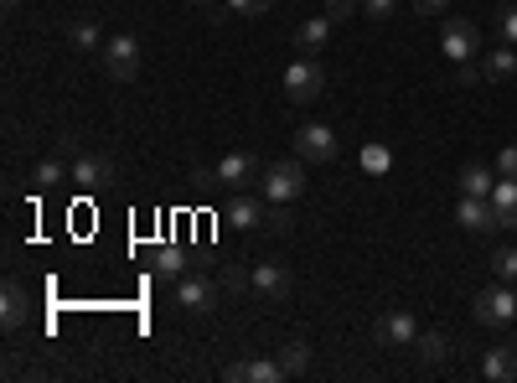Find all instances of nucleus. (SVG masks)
Listing matches in <instances>:
<instances>
[{
	"mask_svg": "<svg viewBox=\"0 0 517 383\" xmlns=\"http://www.w3.org/2000/svg\"><path fill=\"white\" fill-rule=\"evenodd\" d=\"M440 52L450 57V63H476V57H481V26L471 16H445Z\"/></svg>",
	"mask_w": 517,
	"mask_h": 383,
	"instance_id": "nucleus-1",
	"label": "nucleus"
},
{
	"mask_svg": "<svg viewBox=\"0 0 517 383\" xmlns=\"http://www.w3.org/2000/svg\"><path fill=\"white\" fill-rule=\"evenodd\" d=\"M471 316L481 321V327H512L517 321V285H507V280L486 285L476 296V306H471Z\"/></svg>",
	"mask_w": 517,
	"mask_h": 383,
	"instance_id": "nucleus-2",
	"label": "nucleus"
},
{
	"mask_svg": "<svg viewBox=\"0 0 517 383\" xmlns=\"http://www.w3.org/2000/svg\"><path fill=\"white\" fill-rule=\"evenodd\" d=\"M259 187H264V202H295L300 192H306V166L300 161H275V166H264L259 176Z\"/></svg>",
	"mask_w": 517,
	"mask_h": 383,
	"instance_id": "nucleus-3",
	"label": "nucleus"
},
{
	"mask_svg": "<svg viewBox=\"0 0 517 383\" xmlns=\"http://www.w3.org/2000/svg\"><path fill=\"white\" fill-rule=\"evenodd\" d=\"M326 88V68L316 63V57H295V63L285 68V99L290 104H316Z\"/></svg>",
	"mask_w": 517,
	"mask_h": 383,
	"instance_id": "nucleus-4",
	"label": "nucleus"
},
{
	"mask_svg": "<svg viewBox=\"0 0 517 383\" xmlns=\"http://www.w3.org/2000/svg\"><path fill=\"white\" fill-rule=\"evenodd\" d=\"M259 161L249 156V151H228L218 166H212V182H218V187H233V192H243V187H254L259 182Z\"/></svg>",
	"mask_w": 517,
	"mask_h": 383,
	"instance_id": "nucleus-5",
	"label": "nucleus"
},
{
	"mask_svg": "<svg viewBox=\"0 0 517 383\" xmlns=\"http://www.w3.org/2000/svg\"><path fill=\"white\" fill-rule=\"evenodd\" d=\"M104 68H109V78L130 83L140 73V42L135 37H109L104 42Z\"/></svg>",
	"mask_w": 517,
	"mask_h": 383,
	"instance_id": "nucleus-6",
	"label": "nucleus"
},
{
	"mask_svg": "<svg viewBox=\"0 0 517 383\" xmlns=\"http://www.w3.org/2000/svg\"><path fill=\"white\" fill-rule=\"evenodd\" d=\"M295 156L300 161H337V135H331V125H300L295 130Z\"/></svg>",
	"mask_w": 517,
	"mask_h": 383,
	"instance_id": "nucleus-7",
	"label": "nucleus"
},
{
	"mask_svg": "<svg viewBox=\"0 0 517 383\" xmlns=\"http://www.w3.org/2000/svg\"><path fill=\"white\" fill-rule=\"evenodd\" d=\"M228 383H280L285 378V363L280 358H238L223 368Z\"/></svg>",
	"mask_w": 517,
	"mask_h": 383,
	"instance_id": "nucleus-8",
	"label": "nucleus"
},
{
	"mask_svg": "<svg viewBox=\"0 0 517 383\" xmlns=\"http://www.w3.org/2000/svg\"><path fill=\"white\" fill-rule=\"evenodd\" d=\"M249 280H254V290L264 301H285L290 296V270L285 264H275V259H259L254 270H249Z\"/></svg>",
	"mask_w": 517,
	"mask_h": 383,
	"instance_id": "nucleus-9",
	"label": "nucleus"
},
{
	"mask_svg": "<svg viewBox=\"0 0 517 383\" xmlns=\"http://www.w3.org/2000/svg\"><path fill=\"white\" fill-rule=\"evenodd\" d=\"M373 337H378L383 347H414V337H419V321H414L409 311H388V316H378Z\"/></svg>",
	"mask_w": 517,
	"mask_h": 383,
	"instance_id": "nucleus-10",
	"label": "nucleus"
},
{
	"mask_svg": "<svg viewBox=\"0 0 517 383\" xmlns=\"http://www.w3.org/2000/svg\"><path fill=\"white\" fill-rule=\"evenodd\" d=\"M26 316H32V296H26V285L6 280V290H0V327H6V332H16Z\"/></svg>",
	"mask_w": 517,
	"mask_h": 383,
	"instance_id": "nucleus-11",
	"label": "nucleus"
},
{
	"mask_svg": "<svg viewBox=\"0 0 517 383\" xmlns=\"http://www.w3.org/2000/svg\"><path fill=\"white\" fill-rule=\"evenodd\" d=\"M481 378H486V383H512V378H517V347H512V342L486 347V358H481Z\"/></svg>",
	"mask_w": 517,
	"mask_h": 383,
	"instance_id": "nucleus-12",
	"label": "nucleus"
},
{
	"mask_svg": "<svg viewBox=\"0 0 517 383\" xmlns=\"http://www.w3.org/2000/svg\"><path fill=\"white\" fill-rule=\"evenodd\" d=\"M455 223H461L466 233L497 228V218H492V197H461V202H455Z\"/></svg>",
	"mask_w": 517,
	"mask_h": 383,
	"instance_id": "nucleus-13",
	"label": "nucleus"
},
{
	"mask_svg": "<svg viewBox=\"0 0 517 383\" xmlns=\"http://www.w3.org/2000/svg\"><path fill=\"white\" fill-rule=\"evenodd\" d=\"M176 306L192 311V316H207L212 306H218V290H212L207 280H181L176 285Z\"/></svg>",
	"mask_w": 517,
	"mask_h": 383,
	"instance_id": "nucleus-14",
	"label": "nucleus"
},
{
	"mask_svg": "<svg viewBox=\"0 0 517 383\" xmlns=\"http://www.w3.org/2000/svg\"><path fill=\"white\" fill-rule=\"evenodd\" d=\"M492 218H497V228H517V176H497V187H492Z\"/></svg>",
	"mask_w": 517,
	"mask_h": 383,
	"instance_id": "nucleus-15",
	"label": "nucleus"
},
{
	"mask_svg": "<svg viewBox=\"0 0 517 383\" xmlns=\"http://www.w3.org/2000/svg\"><path fill=\"white\" fill-rule=\"evenodd\" d=\"M223 218H228L233 228H269V208H264L259 197H243V192L228 202V213H223Z\"/></svg>",
	"mask_w": 517,
	"mask_h": 383,
	"instance_id": "nucleus-16",
	"label": "nucleus"
},
{
	"mask_svg": "<svg viewBox=\"0 0 517 383\" xmlns=\"http://www.w3.org/2000/svg\"><path fill=\"white\" fill-rule=\"evenodd\" d=\"M73 182L88 187V192L104 187V182H114V161H109V156H78V161H73Z\"/></svg>",
	"mask_w": 517,
	"mask_h": 383,
	"instance_id": "nucleus-17",
	"label": "nucleus"
},
{
	"mask_svg": "<svg viewBox=\"0 0 517 383\" xmlns=\"http://www.w3.org/2000/svg\"><path fill=\"white\" fill-rule=\"evenodd\" d=\"M331 32H337V21H331V16H311V21L295 26V47H300V52H321Z\"/></svg>",
	"mask_w": 517,
	"mask_h": 383,
	"instance_id": "nucleus-18",
	"label": "nucleus"
},
{
	"mask_svg": "<svg viewBox=\"0 0 517 383\" xmlns=\"http://www.w3.org/2000/svg\"><path fill=\"white\" fill-rule=\"evenodd\" d=\"M455 187H461V197H492V187H497V171H486V166H461V176H455Z\"/></svg>",
	"mask_w": 517,
	"mask_h": 383,
	"instance_id": "nucleus-19",
	"label": "nucleus"
},
{
	"mask_svg": "<svg viewBox=\"0 0 517 383\" xmlns=\"http://www.w3.org/2000/svg\"><path fill=\"white\" fill-rule=\"evenodd\" d=\"M481 73L492 78V83H507L517 73V47H492V52L481 57Z\"/></svg>",
	"mask_w": 517,
	"mask_h": 383,
	"instance_id": "nucleus-20",
	"label": "nucleus"
},
{
	"mask_svg": "<svg viewBox=\"0 0 517 383\" xmlns=\"http://www.w3.org/2000/svg\"><path fill=\"white\" fill-rule=\"evenodd\" d=\"M280 363H285V378H306L311 373V342H285L280 347Z\"/></svg>",
	"mask_w": 517,
	"mask_h": 383,
	"instance_id": "nucleus-21",
	"label": "nucleus"
},
{
	"mask_svg": "<svg viewBox=\"0 0 517 383\" xmlns=\"http://www.w3.org/2000/svg\"><path fill=\"white\" fill-rule=\"evenodd\" d=\"M362 171H368V176H388V166H393V151H388V145L383 140H368V145H362Z\"/></svg>",
	"mask_w": 517,
	"mask_h": 383,
	"instance_id": "nucleus-22",
	"label": "nucleus"
},
{
	"mask_svg": "<svg viewBox=\"0 0 517 383\" xmlns=\"http://www.w3.org/2000/svg\"><path fill=\"white\" fill-rule=\"evenodd\" d=\"M68 176H73V171H68L63 161H57V156H52V161H42V166L32 171V187H37V192H52V187H63V182H68Z\"/></svg>",
	"mask_w": 517,
	"mask_h": 383,
	"instance_id": "nucleus-23",
	"label": "nucleus"
},
{
	"mask_svg": "<svg viewBox=\"0 0 517 383\" xmlns=\"http://www.w3.org/2000/svg\"><path fill=\"white\" fill-rule=\"evenodd\" d=\"M414 347H419L424 363H445V358H450V337H445V332H419Z\"/></svg>",
	"mask_w": 517,
	"mask_h": 383,
	"instance_id": "nucleus-24",
	"label": "nucleus"
},
{
	"mask_svg": "<svg viewBox=\"0 0 517 383\" xmlns=\"http://www.w3.org/2000/svg\"><path fill=\"white\" fill-rule=\"evenodd\" d=\"M73 47H78V52H99V47H104V42H99V26L88 21V16L73 21Z\"/></svg>",
	"mask_w": 517,
	"mask_h": 383,
	"instance_id": "nucleus-25",
	"label": "nucleus"
},
{
	"mask_svg": "<svg viewBox=\"0 0 517 383\" xmlns=\"http://www.w3.org/2000/svg\"><path fill=\"white\" fill-rule=\"evenodd\" d=\"M181 270H187L181 249H176V244H161V249H156V275H181Z\"/></svg>",
	"mask_w": 517,
	"mask_h": 383,
	"instance_id": "nucleus-26",
	"label": "nucleus"
},
{
	"mask_svg": "<svg viewBox=\"0 0 517 383\" xmlns=\"http://www.w3.org/2000/svg\"><path fill=\"white\" fill-rule=\"evenodd\" d=\"M492 275L507 280V285H517V249H497L492 254Z\"/></svg>",
	"mask_w": 517,
	"mask_h": 383,
	"instance_id": "nucleus-27",
	"label": "nucleus"
},
{
	"mask_svg": "<svg viewBox=\"0 0 517 383\" xmlns=\"http://www.w3.org/2000/svg\"><path fill=\"white\" fill-rule=\"evenodd\" d=\"M223 6H228L233 16H264L269 6H275V0H223Z\"/></svg>",
	"mask_w": 517,
	"mask_h": 383,
	"instance_id": "nucleus-28",
	"label": "nucleus"
},
{
	"mask_svg": "<svg viewBox=\"0 0 517 383\" xmlns=\"http://www.w3.org/2000/svg\"><path fill=\"white\" fill-rule=\"evenodd\" d=\"M362 16L388 21V16H399V0H362Z\"/></svg>",
	"mask_w": 517,
	"mask_h": 383,
	"instance_id": "nucleus-29",
	"label": "nucleus"
},
{
	"mask_svg": "<svg viewBox=\"0 0 517 383\" xmlns=\"http://www.w3.org/2000/svg\"><path fill=\"white\" fill-rule=\"evenodd\" d=\"M497 32L517 47V6H502V11H497Z\"/></svg>",
	"mask_w": 517,
	"mask_h": 383,
	"instance_id": "nucleus-30",
	"label": "nucleus"
},
{
	"mask_svg": "<svg viewBox=\"0 0 517 383\" xmlns=\"http://www.w3.org/2000/svg\"><path fill=\"white\" fill-rule=\"evenodd\" d=\"M357 6H362V0H331V6H326V16L342 26V21H352V11H357Z\"/></svg>",
	"mask_w": 517,
	"mask_h": 383,
	"instance_id": "nucleus-31",
	"label": "nucleus"
},
{
	"mask_svg": "<svg viewBox=\"0 0 517 383\" xmlns=\"http://www.w3.org/2000/svg\"><path fill=\"white\" fill-rule=\"evenodd\" d=\"M414 16H450V0H414Z\"/></svg>",
	"mask_w": 517,
	"mask_h": 383,
	"instance_id": "nucleus-32",
	"label": "nucleus"
},
{
	"mask_svg": "<svg viewBox=\"0 0 517 383\" xmlns=\"http://www.w3.org/2000/svg\"><path fill=\"white\" fill-rule=\"evenodd\" d=\"M497 176H517V145H507V151L497 156Z\"/></svg>",
	"mask_w": 517,
	"mask_h": 383,
	"instance_id": "nucleus-33",
	"label": "nucleus"
},
{
	"mask_svg": "<svg viewBox=\"0 0 517 383\" xmlns=\"http://www.w3.org/2000/svg\"><path fill=\"white\" fill-rule=\"evenodd\" d=\"M223 285H228V290H254V280L243 275V270H228V275H223Z\"/></svg>",
	"mask_w": 517,
	"mask_h": 383,
	"instance_id": "nucleus-34",
	"label": "nucleus"
},
{
	"mask_svg": "<svg viewBox=\"0 0 517 383\" xmlns=\"http://www.w3.org/2000/svg\"><path fill=\"white\" fill-rule=\"evenodd\" d=\"M476 78H481V68H476V63H461V78H455V83H461V88H471Z\"/></svg>",
	"mask_w": 517,
	"mask_h": 383,
	"instance_id": "nucleus-35",
	"label": "nucleus"
},
{
	"mask_svg": "<svg viewBox=\"0 0 517 383\" xmlns=\"http://www.w3.org/2000/svg\"><path fill=\"white\" fill-rule=\"evenodd\" d=\"M187 6H212V0H187Z\"/></svg>",
	"mask_w": 517,
	"mask_h": 383,
	"instance_id": "nucleus-36",
	"label": "nucleus"
},
{
	"mask_svg": "<svg viewBox=\"0 0 517 383\" xmlns=\"http://www.w3.org/2000/svg\"><path fill=\"white\" fill-rule=\"evenodd\" d=\"M6 6H21V0H6Z\"/></svg>",
	"mask_w": 517,
	"mask_h": 383,
	"instance_id": "nucleus-37",
	"label": "nucleus"
}]
</instances>
